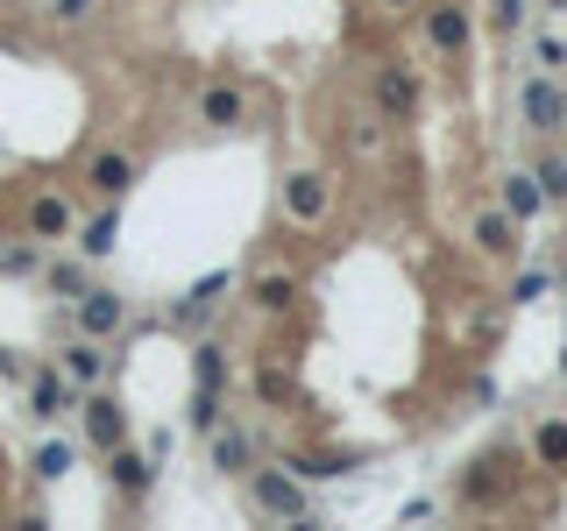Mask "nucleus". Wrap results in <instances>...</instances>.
Masks as SVG:
<instances>
[{
    "mask_svg": "<svg viewBox=\"0 0 567 531\" xmlns=\"http://www.w3.org/2000/svg\"><path fill=\"white\" fill-rule=\"evenodd\" d=\"M518 489V467L511 453H475V461L454 467V482H447V496H454L461 510H504Z\"/></svg>",
    "mask_w": 567,
    "mask_h": 531,
    "instance_id": "obj_1",
    "label": "nucleus"
},
{
    "mask_svg": "<svg viewBox=\"0 0 567 531\" xmlns=\"http://www.w3.org/2000/svg\"><path fill=\"white\" fill-rule=\"evenodd\" d=\"M248 504L263 510V518L277 524H312V504H305V482L291 475V467H248Z\"/></svg>",
    "mask_w": 567,
    "mask_h": 531,
    "instance_id": "obj_2",
    "label": "nucleus"
},
{
    "mask_svg": "<svg viewBox=\"0 0 567 531\" xmlns=\"http://www.w3.org/2000/svg\"><path fill=\"white\" fill-rule=\"evenodd\" d=\"M518 120L532 135H567V85L560 71H525L518 79Z\"/></svg>",
    "mask_w": 567,
    "mask_h": 531,
    "instance_id": "obj_3",
    "label": "nucleus"
},
{
    "mask_svg": "<svg viewBox=\"0 0 567 531\" xmlns=\"http://www.w3.org/2000/svg\"><path fill=\"white\" fill-rule=\"evenodd\" d=\"M100 461H107V489L121 496L128 510H142V504H149V489H157V467H163L157 453H142L136 439H121V447H107Z\"/></svg>",
    "mask_w": 567,
    "mask_h": 531,
    "instance_id": "obj_4",
    "label": "nucleus"
},
{
    "mask_svg": "<svg viewBox=\"0 0 567 531\" xmlns=\"http://www.w3.org/2000/svg\"><path fill=\"white\" fill-rule=\"evenodd\" d=\"M136 326V298L114 291V284H93V291L71 305V333H93V340H114V333Z\"/></svg>",
    "mask_w": 567,
    "mask_h": 531,
    "instance_id": "obj_5",
    "label": "nucleus"
},
{
    "mask_svg": "<svg viewBox=\"0 0 567 531\" xmlns=\"http://www.w3.org/2000/svg\"><path fill=\"white\" fill-rule=\"evenodd\" d=\"M377 114L391 120V128H412V120H419V106H426V85H419V71L412 65H397V57H383L377 65Z\"/></svg>",
    "mask_w": 567,
    "mask_h": 531,
    "instance_id": "obj_6",
    "label": "nucleus"
},
{
    "mask_svg": "<svg viewBox=\"0 0 567 531\" xmlns=\"http://www.w3.org/2000/svg\"><path fill=\"white\" fill-rule=\"evenodd\" d=\"M248 85L242 79H213V85H199V100H192V114H199V128L206 135H242L248 128Z\"/></svg>",
    "mask_w": 567,
    "mask_h": 531,
    "instance_id": "obj_7",
    "label": "nucleus"
},
{
    "mask_svg": "<svg viewBox=\"0 0 567 531\" xmlns=\"http://www.w3.org/2000/svg\"><path fill=\"white\" fill-rule=\"evenodd\" d=\"M419 28H426V43H432L440 57H468V43H475L468 0H426V8H419Z\"/></svg>",
    "mask_w": 567,
    "mask_h": 531,
    "instance_id": "obj_8",
    "label": "nucleus"
},
{
    "mask_svg": "<svg viewBox=\"0 0 567 531\" xmlns=\"http://www.w3.org/2000/svg\"><path fill=\"white\" fill-rule=\"evenodd\" d=\"M277 199H284V220L291 227H326V212H334V177L326 171H291Z\"/></svg>",
    "mask_w": 567,
    "mask_h": 531,
    "instance_id": "obj_9",
    "label": "nucleus"
},
{
    "mask_svg": "<svg viewBox=\"0 0 567 531\" xmlns=\"http://www.w3.org/2000/svg\"><path fill=\"white\" fill-rule=\"evenodd\" d=\"M79 425H85V447H93V453H107V447H121V439H136V432H128V404L114 397L107 383L79 397Z\"/></svg>",
    "mask_w": 567,
    "mask_h": 531,
    "instance_id": "obj_10",
    "label": "nucleus"
},
{
    "mask_svg": "<svg viewBox=\"0 0 567 531\" xmlns=\"http://www.w3.org/2000/svg\"><path fill=\"white\" fill-rule=\"evenodd\" d=\"M206 461L220 467V475L228 482H248V467H263V439L248 432V425H213V432H206Z\"/></svg>",
    "mask_w": 567,
    "mask_h": 531,
    "instance_id": "obj_11",
    "label": "nucleus"
},
{
    "mask_svg": "<svg viewBox=\"0 0 567 531\" xmlns=\"http://www.w3.org/2000/svg\"><path fill=\"white\" fill-rule=\"evenodd\" d=\"M468 241H475V255H489V263H518L525 227H518L504 206H475V212H468Z\"/></svg>",
    "mask_w": 567,
    "mask_h": 531,
    "instance_id": "obj_12",
    "label": "nucleus"
},
{
    "mask_svg": "<svg viewBox=\"0 0 567 531\" xmlns=\"http://www.w3.org/2000/svg\"><path fill=\"white\" fill-rule=\"evenodd\" d=\"M22 234H36L43 249L79 234V206H71V192H36V199L22 206Z\"/></svg>",
    "mask_w": 567,
    "mask_h": 531,
    "instance_id": "obj_13",
    "label": "nucleus"
},
{
    "mask_svg": "<svg viewBox=\"0 0 567 531\" xmlns=\"http://www.w3.org/2000/svg\"><path fill=\"white\" fill-rule=\"evenodd\" d=\"M497 206L511 212L518 227H532V220H546V212H554V199H546V185H540V171H532V163H518V171L497 177Z\"/></svg>",
    "mask_w": 567,
    "mask_h": 531,
    "instance_id": "obj_14",
    "label": "nucleus"
},
{
    "mask_svg": "<svg viewBox=\"0 0 567 531\" xmlns=\"http://www.w3.org/2000/svg\"><path fill=\"white\" fill-rule=\"evenodd\" d=\"M136 185H142V157H128V149H100L85 163V192L93 199H128Z\"/></svg>",
    "mask_w": 567,
    "mask_h": 531,
    "instance_id": "obj_15",
    "label": "nucleus"
},
{
    "mask_svg": "<svg viewBox=\"0 0 567 531\" xmlns=\"http://www.w3.org/2000/svg\"><path fill=\"white\" fill-rule=\"evenodd\" d=\"M79 397H85V390L71 383V376L57 369V361H50V369H36V376H28V418H43V425H57L65 412H79Z\"/></svg>",
    "mask_w": 567,
    "mask_h": 531,
    "instance_id": "obj_16",
    "label": "nucleus"
},
{
    "mask_svg": "<svg viewBox=\"0 0 567 531\" xmlns=\"http://www.w3.org/2000/svg\"><path fill=\"white\" fill-rule=\"evenodd\" d=\"M228 284H234L228 269H220V277H206V284H192V291L171 305V319H163V326H171V333H185V340H199V333L213 326V305H220V291H228Z\"/></svg>",
    "mask_w": 567,
    "mask_h": 531,
    "instance_id": "obj_17",
    "label": "nucleus"
},
{
    "mask_svg": "<svg viewBox=\"0 0 567 531\" xmlns=\"http://www.w3.org/2000/svg\"><path fill=\"white\" fill-rule=\"evenodd\" d=\"M57 369H65L79 390H100L107 369H114V355H107V340H93V333H71V340L57 347Z\"/></svg>",
    "mask_w": 567,
    "mask_h": 531,
    "instance_id": "obj_18",
    "label": "nucleus"
},
{
    "mask_svg": "<svg viewBox=\"0 0 567 531\" xmlns=\"http://www.w3.org/2000/svg\"><path fill=\"white\" fill-rule=\"evenodd\" d=\"M298 298H305V284H298V269H284V263L256 269V284H248V305H256V312H270V319L298 312Z\"/></svg>",
    "mask_w": 567,
    "mask_h": 531,
    "instance_id": "obj_19",
    "label": "nucleus"
},
{
    "mask_svg": "<svg viewBox=\"0 0 567 531\" xmlns=\"http://www.w3.org/2000/svg\"><path fill=\"white\" fill-rule=\"evenodd\" d=\"M79 255H93V263H107L114 249H121V199H100V212L93 220H79Z\"/></svg>",
    "mask_w": 567,
    "mask_h": 531,
    "instance_id": "obj_20",
    "label": "nucleus"
},
{
    "mask_svg": "<svg viewBox=\"0 0 567 531\" xmlns=\"http://www.w3.org/2000/svg\"><path fill=\"white\" fill-rule=\"evenodd\" d=\"M93 255H50V263H43V291L50 298H65V305H79L85 291H93Z\"/></svg>",
    "mask_w": 567,
    "mask_h": 531,
    "instance_id": "obj_21",
    "label": "nucleus"
},
{
    "mask_svg": "<svg viewBox=\"0 0 567 531\" xmlns=\"http://www.w3.org/2000/svg\"><path fill=\"white\" fill-rule=\"evenodd\" d=\"M525 453H532V467H546V475H567V418H540L532 439H525Z\"/></svg>",
    "mask_w": 567,
    "mask_h": 531,
    "instance_id": "obj_22",
    "label": "nucleus"
},
{
    "mask_svg": "<svg viewBox=\"0 0 567 531\" xmlns=\"http://www.w3.org/2000/svg\"><path fill=\"white\" fill-rule=\"evenodd\" d=\"M192 383H199V390H228V347H220L213 333L192 340Z\"/></svg>",
    "mask_w": 567,
    "mask_h": 531,
    "instance_id": "obj_23",
    "label": "nucleus"
},
{
    "mask_svg": "<svg viewBox=\"0 0 567 531\" xmlns=\"http://www.w3.org/2000/svg\"><path fill=\"white\" fill-rule=\"evenodd\" d=\"M248 390H256V397L270 404V412H291V404H298V376H291V369H277V361H263V369L248 376Z\"/></svg>",
    "mask_w": 567,
    "mask_h": 531,
    "instance_id": "obj_24",
    "label": "nucleus"
},
{
    "mask_svg": "<svg viewBox=\"0 0 567 531\" xmlns=\"http://www.w3.org/2000/svg\"><path fill=\"white\" fill-rule=\"evenodd\" d=\"M43 241L36 234H22V241H0V277H43Z\"/></svg>",
    "mask_w": 567,
    "mask_h": 531,
    "instance_id": "obj_25",
    "label": "nucleus"
},
{
    "mask_svg": "<svg viewBox=\"0 0 567 531\" xmlns=\"http://www.w3.org/2000/svg\"><path fill=\"white\" fill-rule=\"evenodd\" d=\"M284 467H291L298 482H334V475H348V467H355V453H291Z\"/></svg>",
    "mask_w": 567,
    "mask_h": 531,
    "instance_id": "obj_26",
    "label": "nucleus"
},
{
    "mask_svg": "<svg viewBox=\"0 0 567 531\" xmlns=\"http://www.w3.org/2000/svg\"><path fill=\"white\" fill-rule=\"evenodd\" d=\"M185 425H192V432H213V425H228V412H220V390H199V383H192V397H185Z\"/></svg>",
    "mask_w": 567,
    "mask_h": 531,
    "instance_id": "obj_27",
    "label": "nucleus"
},
{
    "mask_svg": "<svg viewBox=\"0 0 567 531\" xmlns=\"http://www.w3.org/2000/svg\"><path fill=\"white\" fill-rule=\"evenodd\" d=\"M71 461H79V447H71V439H43V447H36V482H65Z\"/></svg>",
    "mask_w": 567,
    "mask_h": 531,
    "instance_id": "obj_28",
    "label": "nucleus"
},
{
    "mask_svg": "<svg viewBox=\"0 0 567 531\" xmlns=\"http://www.w3.org/2000/svg\"><path fill=\"white\" fill-rule=\"evenodd\" d=\"M554 269H518V277H511V291H504V298H511V305H540V298L546 291H554Z\"/></svg>",
    "mask_w": 567,
    "mask_h": 531,
    "instance_id": "obj_29",
    "label": "nucleus"
},
{
    "mask_svg": "<svg viewBox=\"0 0 567 531\" xmlns=\"http://www.w3.org/2000/svg\"><path fill=\"white\" fill-rule=\"evenodd\" d=\"M532 171H540V185H546V199H554V212H567V157H532Z\"/></svg>",
    "mask_w": 567,
    "mask_h": 531,
    "instance_id": "obj_30",
    "label": "nucleus"
},
{
    "mask_svg": "<svg viewBox=\"0 0 567 531\" xmlns=\"http://www.w3.org/2000/svg\"><path fill=\"white\" fill-rule=\"evenodd\" d=\"M383 128H391L383 114H355V120H348V149H355V157H377V149H383Z\"/></svg>",
    "mask_w": 567,
    "mask_h": 531,
    "instance_id": "obj_31",
    "label": "nucleus"
},
{
    "mask_svg": "<svg viewBox=\"0 0 567 531\" xmlns=\"http://www.w3.org/2000/svg\"><path fill=\"white\" fill-rule=\"evenodd\" d=\"M532 65H540V71H567V43L554 36V28H540V36H532Z\"/></svg>",
    "mask_w": 567,
    "mask_h": 531,
    "instance_id": "obj_32",
    "label": "nucleus"
},
{
    "mask_svg": "<svg viewBox=\"0 0 567 531\" xmlns=\"http://www.w3.org/2000/svg\"><path fill=\"white\" fill-rule=\"evenodd\" d=\"M497 333H504V312H497V305H483V312L468 319V340H475V347H497Z\"/></svg>",
    "mask_w": 567,
    "mask_h": 531,
    "instance_id": "obj_33",
    "label": "nucleus"
},
{
    "mask_svg": "<svg viewBox=\"0 0 567 531\" xmlns=\"http://www.w3.org/2000/svg\"><path fill=\"white\" fill-rule=\"evenodd\" d=\"M489 22H497V28H518V22H525V0H489Z\"/></svg>",
    "mask_w": 567,
    "mask_h": 531,
    "instance_id": "obj_34",
    "label": "nucleus"
},
{
    "mask_svg": "<svg viewBox=\"0 0 567 531\" xmlns=\"http://www.w3.org/2000/svg\"><path fill=\"white\" fill-rule=\"evenodd\" d=\"M432 510H440V504H432V496H412V504H405V524H426Z\"/></svg>",
    "mask_w": 567,
    "mask_h": 531,
    "instance_id": "obj_35",
    "label": "nucleus"
},
{
    "mask_svg": "<svg viewBox=\"0 0 567 531\" xmlns=\"http://www.w3.org/2000/svg\"><path fill=\"white\" fill-rule=\"evenodd\" d=\"M85 8H93V0H50V14H57V22H79Z\"/></svg>",
    "mask_w": 567,
    "mask_h": 531,
    "instance_id": "obj_36",
    "label": "nucleus"
},
{
    "mask_svg": "<svg viewBox=\"0 0 567 531\" xmlns=\"http://www.w3.org/2000/svg\"><path fill=\"white\" fill-rule=\"evenodd\" d=\"M412 8H419V0H383V14H412Z\"/></svg>",
    "mask_w": 567,
    "mask_h": 531,
    "instance_id": "obj_37",
    "label": "nucleus"
},
{
    "mask_svg": "<svg viewBox=\"0 0 567 531\" xmlns=\"http://www.w3.org/2000/svg\"><path fill=\"white\" fill-rule=\"evenodd\" d=\"M560 383H567V347H560Z\"/></svg>",
    "mask_w": 567,
    "mask_h": 531,
    "instance_id": "obj_38",
    "label": "nucleus"
},
{
    "mask_svg": "<svg viewBox=\"0 0 567 531\" xmlns=\"http://www.w3.org/2000/svg\"><path fill=\"white\" fill-rule=\"evenodd\" d=\"M560 291H567V269H560Z\"/></svg>",
    "mask_w": 567,
    "mask_h": 531,
    "instance_id": "obj_39",
    "label": "nucleus"
},
{
    "mask_svg": "<svg viewBox=\"0 0 567 531\" xmlns=\"http://www.w3.org/2000/svg\"><path fill=\"white\" fill-rule=\"evenodd\" d=\"M560 85H567V71H560Z\"/></svg>",
    "mask_w": 567,
    "mask_h": 531,
    "instance_id": "obj_40",
    "label": "nucleus"
}]
</instances>
